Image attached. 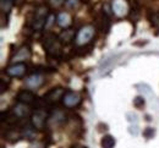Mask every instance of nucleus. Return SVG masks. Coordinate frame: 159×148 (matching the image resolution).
Masks as SVG:
<instances>
[{
	"mask_svg": "<svg viewBox=\"0 0 159 148\" xmlns=\"http://www.w3.org/2000/svg\"><path fill=\"white\" fill-rule=\"evenodd\" d=\"M71 22H72V19L67 12H60L57 17V23L62 28H67L71 25Z\"/></svg>",
	"mask_w": 159,
	"mask_h": 148,
	"instance_id": "13",
	"label": "nucleus"
},
{
	"mask_svg": "<svg viewBox=\"0 0 159 148\" xmlns=\"http://www.w3.org/2000/svg\"><path fill=\"white\" fill-rule=\"evenodd\" d=\"M74 38H76L74 29H66V31H64L59 36L60 42L62 43V44H69L71 41H74Z\"/></svg>",
	"mask_w": 159,
	"mask_h": 148,
	"instance_id": "14",
	"label": "nucleus"
},
{
	"mask_svg": "<svg viewBox=\"0 0 159 148\" xmlns=\"http://www.w3.org/2000/svg\"><path fill=\"white\" fill-rule=\"evenodd\" d=\"M62 104L66 106V108H75L81 103L82 98L77 92H74V91H69V92H65L64 97H62Z\"/></svg>",
	"mask_w": 159,
	"mask_h": 148,
	"instance_id": "5",
	"label": "nucleus"
},
{
	"mask_svg": "<svg viewBox=\"0 0 159 148\" xmlns=\"http://www.w3.org/2000/svg\"><path fill=\"white\" fill-rule=\"evenodd\" d=\"M65 4L69 9H77L80 6V0H66Z\"/></svg>",
	"mask_w": 159,
	"mask_h": 148,
	"instance_id": "18",
	"label": "nucleus"
},
{
	"mask_svg": "<svg viewBox=\"0 0 159 148\" xmlns=\"http://www.w3.org/2000/svg\"><path fill=\"white\" fill-rule=\"evenodd\" d=\"M72 148H87V147H84V146H80V145H77V146H75V147H72Z\"/></svg>",
	"mask_w": 159,
	"mask_h": 148,
	"instance_id": "24",
	"label": "nucleus"
},
{
	"mask_svg": "<svg viewBox=\"0 0 159 148\" xmlns=\"http://www.w3.org/2000/svg\"><path fill=\"white\" fill-rule=\"evenodd\" d=\"M53 20H54V15H49L47 19V22H45V29L50 28V26L53 25Z\"/></svg>",
	"mask_w": 159,
	"mask_h": 148,
	"instance_id": "22",
	"label": "nucleus"
},
{
	"mask_svg": "<svg viewBox=\"0 0 159 148\" xmlns=\"http://www.w3.org/2000/svg\"><path fill=\"white\" fill-rule=\"evenodd\" d=\"M49 14H48V7L42 5V6H38L36 12H34V19H33V28L36 31H40L42 28L45 27V22H47V19H48Z\"/></svg>",
	"mask_w": 159,
	"mask_h": 148,
	"instance_id": "3",
	"label": "nucleus"
},
{
	"mask_svg": "<svg viewBox=\"0 0 159 148\" xmlns=\"http://www.w3.org/2000/svg\"><path fill=\"white\" fill-rule=\"evenodd\" d=\"M25 83H26V86H27L28 88L36 89V88H39L40 86L44 83V77H43V75H40V74H32V75H30V76L26 78Z\"/></svg>",
	"mask_w": 159,
	"mask_h": 148,
	"instance_id": "9",
	"label": "nucleus"
},
{
	"mask_svg": "<svg viewBox=\"0 0 159 148\" xmlns=\"http://www.w3.org/2000/svg\"><path fill=\"white\" fill-rule=\"evenodd\" d=\"M48 118H49L48 111H45L43 109L34 110L32 113V115H31V125L33 126V128L42 130L43 127L45 126V124L48 121Z\"/></svg>",
	"mask_w": 159,
	"mask_h": 148,
	"instance_id": "4",
	"label": "nucleus"
},
{
	"mask_svg": "<svg viewBox=\"0 0 159 148\" xmlns=\"http://www.w3.org/2000/svg\"><path fill=\"white\" fill-rule=\"evenodd\" d=\"M100 146H102V148H114V146H115V138L113 136H110V135H107V136H104L102 138Z\"/></svg>",
	"mask_w": 159,
	"mask_h": 148,
	"instance_id": "15",
	"label": "nucleus"
},
{
	"mask_svg": "<svg viewBox=\"0 0 159 148\" xmlns=\"http://www.w3.org/2000/svg\"><path fill=\"white\" fill-rule=\"evenodd\" d=\"M17 101L21 102V103H25V104L30 105V104H33L36 102V96L30 89H22L17 94Z\"/></svg>",
	"mask_w": 159,
	"mask_h": 148,
	"instance_id": "10",
	"label": "nucleus"
},
{
	"mask_svg": "<svg viewBox=\"0 0 159 148\" xmlns=\"http://www.w3.org/2000/svg\"><path fill=\"white\" fill-rule=\"evenodd\" d=\"M151 22H152V26H153L154 28L159 29V11L158 12H154V14L152 15V17H151Z\"/></svg>",
	"mask_w": 159,
	"mask_h": 148,
	"instance_id": "17",
	"label": "nucleus"
},
{
	"mask_svg": "<svg viewBox=\"0 0 159 148\" xmlns=\"http://www.w3.org/2000/svg\"><path fill=\"white\" fill-rule=\"evenodd\" d=\"M0 92H1V94L5 92V82L4 81H1V91Z\"/></svg>",
	"mask_w": 159,
	"mask_h": 148,
	"instance_id": "23",
	"label": "nucleus"
},
{
	"mask_svg": "<svg viewBox=\"0 0 159 148\" xmlns=\"http://www.w3.org/2000/svg\"><path fill=\"white\" fill-rule=\"evenodd\" d=\"M64 94H65V92H64L62 88H60V87L53 88V89H50V91L44 96V101H45L47 103H49V104H54V103L59 102L60 99H62Z\"/></svg>",
	"mask_w": 159,
	"mask_h": 148,
	"instance_id": "8",
	"label": "nucleus"
},
{
	"mask_svg": "<svg viewBox=\"0 0 159 148\" xmlns=\"http://www.w3.org/2000/svg\"><path fill=\"white\" fill-rule=\"evenodd\" d=\"M26 65L23 63H15L6 69V75L10 77H22L26 74Z\"/></svg>",
	"mask_w": 159,
	"mask_h": 148,
	"instance_id": "7",
	"label": "nucleus"
},
{
	"mask_svg": "<svg viewBox=\"0 0 159 148\" xmlns=\"http://www.w3.org/2000/svg\"><path fill=\"white\" fill-rule=\"evenodd\" d=\"M94 33H96V29L93 26L91 25H87V26H83L76 34V38H75V43L76 45L82 47V45H86L92 41V38L94 37Z\"/></svg>",
	"mask_w": 159,
	"mask_h": 148,
	"instance_id": "2",
	"label": "nucleus"
},
{
	"mask_svg": "<svg viewBox=\"0 0 159 148\" xmlns=\"http://www.w3.org/2000/svg\"><path fill=\"white\" fill-rule=\"evenodd\" d=\"M14 5V0H0V7L2 12H9Z\"/></svg>",
	"mask_w": 159,
	"mask_h": 148,
	"instance_id": "16",
	"label": "nucleus"
},
{
	"mask_svg": "<svg viewBox=\"0 0 159 148\" xmlns=\"http://www.w3.org/2000/svg\"><path fill=\"white\" fill-rule=\"evenodd\" d=\"M65 1H66V0H49L50 5L54 6V7H59L60 5H62Z\"/></svg>",
	"mask_w": 159,
	"mask_h": 148,
	"instance_id": "21",
	"label": "nucleus"
},
{
	"mask_svg": "<svg viewBox=\"0 0 159 148\" xmlns=\"http://www.w3.org/2000/svg\"><path fill=\"white\" fill-rule=\"evenodd\" d=\"M143 135L147 137V138H149V137H152L153 135H154V130L152 128V127H147L146 130H144V132H143Z\"/></svg>",
	"mask_w": 159,
	"mask_h": 148,
	"instance_id": "20",
	"label": "nucleus"
},
{
	"mask_svg": "<svg viewBox=\"0 0 159 148\" xmlns=\"http://www.w3.org/2000/svg\"><path fill=\"white\" fill-rule=\"evenodd\" d=\"M134 105L136 106V108H142V106L144 105V99L142 97H136L134 99Z\"/></svg>",
	"mask_w": 159,
	"mask_h": 148,
	"instance_id": "19",
	"label": "nucleus"
},
{
	"mask_svg": "<svg viewBox=\"0 0 159 148\" xmlns=\"http://www.w3.org/2000/svg\"><path fill=\"white\" fill-rule=\"evenodd\" d=\"M61 44L59 37L54 36V34H48L44 38L43 42V47L47 50V53L52 56H59L61 53Z\"/></svg>",
	"mask_w": 159,
	"mask_h": 148,
	"instance_id": "1",
	"label": "nucleus"
},
{
	"mask_svg": "<svg viewBox=\"0 0 159 148\" xmlns=\"http://www.w3.org/2000/svg\"><path fill=\"white\" fill-rule=\"evenodd\" d=\"M12 113H14V114H15L17 118H25V116L30 115L31 109H30L28 104H25V103H21V102H19V104H16V105L14 106Z\"/></svg>",
	"mask_w": 159,
	"mask_h": 148,
	"instance_id": "12",
	"label": "nucleus"
},
{
	"mask_svg": "<svg viewBox=\"0 0 159 148\" xmlns=\"http://www.w3.org/2000/svg\"><path fill=\"white\" fill-rule=\"evenodd\" d=\"M111 11L118 16L124 17L129 14V4L126 0H113L111 2Z\"/></svg>",
	"mask_w": 159,
	"mask_h": 148,
	"instance_id": "6",
	"label": "nucleus"
},
{
	"mask_svg": "<svg viewBox=\"0 0 159 148\" xmlns=\"http://www.w3.org/2000/svg\"><path fill=\"white\" fill-rule=\"evenodd\" d=\"M31 58V50L27 47H22L17 50V53L14 55L12 61L14 63H23Z\"/></svg>",
	"mask_w": 159,
	"mask_h": 148,
	"instance_id": "11",
	"label": "nucleus"
}]
</instances>
